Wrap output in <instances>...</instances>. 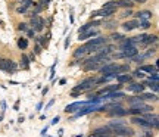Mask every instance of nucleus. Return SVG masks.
<instances>
[{"mask_svg": "<svg viewBox=\"0 0 159 137\" xmlns=\"http://www.w3.org/2000/svg\"><path fill=\"white\" fill-rule=\"evenodd\" d=\"M21 68L22 69H28L30 68V59L27 55H22L21 56Z\"/></svg>", "mask_w": 159, "mask_h": 137, "instance_id": "obj_21", "label": "nucleus"}, {"mask_svg": "<svg viewBox=\"0 0 159 137\" xmlns=\"http://www.w3.org/2000/svg\"><path fill=\"white\" fill-rule=\"evenodd\" d=\"M59 119H61L59 116H55V118H53V121H52V125H55V124H58V122H59Z\"/></svg>", "mask_w": 159, "mask_h": 137, "instance_id": "obj_42", "label": "nucleus"}, {"mask_svg": "<svg viewBox=\"0 0 159 137\" xmlns=\"http://www.w3.org/2000/svg\"><path fill=\"white\" fill-rule=\"evenodd\" d=\"M108 127L116 136H122V137H133L134 136V130L127 127V124H115V125H108Z\"/></svg>", "mask_w": 159, "mask_h": 137, "instance_id": "obj_1", "label": "nucleus"}, {"mask_svg": "<svg viewBox=\"0 0 159 137\" xmlns=\"http://www.w3.org/2000/svg\"><path fill=\"white\" fill-rule=\"evenodd\" d=\"M140 71L141 72H153V71H156V65H141Z\"/></svg>", "mask_w": 159, "mask_h": 137, "instance_id": "obj_23", "label": "nucleus"}, {"mask_svg": "<svg viewBox=\"0 0 159 137\" xmlns=\"http://www.w3.org/2000/svg\"><path fill=\"white\" fill-rule=\"evenodd\" d=\"M128 72H130V65L128 64L118 66V74H128Z\"/></svg>", "mask_w": 159, "mask_h": 137, "instance_id": "obj_27", "label": "nucleus"}, {"mask_svg": "<svg viewBox=\"0 0 159 137\" xmlns=\"http://www.w3.org/2000/svg\"><path fill=\"white\" fill-rule=\"evenodd\" d=\"M86 53H87V50H86V47L83 46V47H78V49L75 50L74 56H75V58H80V56H83V55H86Z\"/></svg>", "mask_w": 159, "mask_h": 137, "instance_id": "obj_28", "label": "nucleus"}, {"mask_svg": "<svg viewBox=\"0 0 159 137\" xmlns=\"http://www.w3.org/2000/svg\"><path fill=\"white\" fill-rule=\"evenodd\" d=\"M115 25H116V22H115V21H111V22H105V28H109V30L115 28Z\"/></svg>", "mask_w": 159, "mask_h": 137, "instance_id": "obj_33", "label": "nucleus"}, {"mask_svg": "<svg viewBox=\"0 0 159 137\" xmlns=\"http://www.w3.org/2000/svg\"><path fill=\"white\" fill-rule=\"evenodd\" d=\"M16 12H18V14H25V12H27V8H24V6H19V8L16 9Z\"/></svg>", "mask_w": 159, "mask_h": 137, "instance_id": "obj_38", "label": "nucleus"}, {"mask_svg": "<svg viewBox=\"0 0 159 137\" xmlns=\"http://www.w3.org/2000/svg\"><path fill=\"white\" fill-rule=\"evenodd\" d=\"M138 24H140L138 19H131V21L124 22L122 24V28H124V31H133V30L138 28Z\"/></svg>", "mask_w": 159, "mask_h": 137, "instance_id": "obj_6", "label": "nucleus"}, {"mask_svg": "<svg viewBox=\"0 0 159 137\" xmlns=\"http://www.w3.org/2000/svg\"><path fill=\"white\" fill-rule=\"evenodd\" d=\"M131 78H133V77H131L130 74H118V75H116V80H118V83H121V84H122V83H130Z\"/></svg>", "mask_w": 159, "mask_h": 137, "instance_id": "obj_17", "label": "nucleus"}, {"mask_svg": "<svg viewBox=\"0 0 159 137\" xmlns=\"http://www.w3.org/2000/svg\"><path fill=\"white\" fill-rule=\"evenodd\" d=\"M18 47H19L21 50L27 49V47H28V40H27V39H24V37L18 39Z\"/></svg>", "mask_w": 159, "mask_h": 137, "instance_id": "obj_24", "label": "nucleus"}, {"mask_svg": "<svg viewBox=\"0 0 159 137\" xmlns=\"http://www.w3.org/2000/svg\"><path fill=\"white\" fill-rule=\"evenodd\" d=\"M134 16H135V19H140V21H149L152 18V12L150 11H141V12H137Z\"/></svg>", "mask_w": 159, "mask_h": 137, "instance_id": "obj_11", "label": "nucleus"}, {"mask_svg": "<svg viewBox=\"0 0 159 137\" xmlns=\"http://www.w3.org/2000/svg\"><path fill=\"white\" fill-rule=\"evenodd\" d=\"M138 96L143 100H158V94L156 93H140Z\"/></svg>", "mask_w": 159, "mask_h": 137, "instance_id": "obj_18", "label": "nucleus"}, {"mask_svg": "<svg viewBox=\"0 0 159 137\" xmlns=\"http://www.w3.org/2000/svg\"><path fill=\"white\" fill-rule=\"evenodd\" d=\"M18 30H19V31H27V30H28V25L24 24V22H21V24L18 25Z\"/></svg>", "mask_w": 159, "mask_h": 137, "instance_id": "obj_37", "label": "nucleus"}, {"mask_svg": "<svg viewBox=\"0 0 159 137\" xmlns=\"http://www.w3.org/2000/svg\"><path fill=\"white\" fill-rule=\"evenodd\" d=\"M93 84H96V78L94 77H88V78H86V80H83L77 87H74L72 88V91H86V90H90L91 88V86Z\"/></svg>", "mask_w": 159, "mask_h": 137, "instance_id": "obj_3", "label": "nucleus"}, {"mask_svg": "<svg viewBox=\"0 0 159 137\" xmlns=\"http://www.w3.org/2000/svg\"><path fill=\"white\" fill-rule=\"evenodd\" d=\"M131 122H133V124H137V125H141V127H144V128H152V124H150L149 121H146L143 116H133V118H131Z\"/></svg>", "mask_w": 159, "mask_h": 137, "instance_id": "obj_8", "label": "nucleus"}, {"mask_svg": "<svg viewBox=\"0 0 159 137\" xmlns=\"http://www.w3.org/2000/svg\"><path fill=\"white\" fill-rule=\"evenodd\" d=\"M135 3L133 2V0H118V8H127V9H131Z\"/></svg>", "mask_w": 159, "mask_h": 137, "instance_id": "obj_16", "label": "nucleus"}, {"mask_svg": "<svg viewBox=\"0 0 159 137\" xmlns=\"http://www.w3.org/2000/svg\"><path fill=\"white\" fill-rule=\"evenodd\" d=\"M127 102H128V105H131V106H135V105H140V103H143L144 100H143L140 96H134V97H128V99H127Z\"/></svg>", "mask_w": 159, "mask_h": 137, "instance_id": "obj_19", "label": "nucleus"}, {"mask_svg": "<svg viewBox=\"0 0 159 137\" xmlns=\"http://www.w3.org/2000/svg\"><path fill=\"white\" fill-rule=\"evenodd\" d=\"M30 25H31V28H33L36 33H40V31H43V28H44V25H46V21H44L41 16H39V15H31V22H30Z\"/></svg>", "mask_w": 159, "mask_h": 137, "instance_id": "obj_2", "label": "nucleus"}, {"mask_svg": "<svg viewBox=\"0 0 159 137\" xmlns=\"http://www.w3.org/2000/svg\"><path fill=\"white\" fill-rule=\"evenodd\" d=\"M138 27L143 28V30H147V28H150V22H149V21H140Z\"/></svg>", "mask_w": 159, "mask_h": 137, "instance_id": "obj_31", "label": "nucleus"}, {"mask_svg": "<svg viewBox=\"0 0 159 137\" xmlns=\"http://www.w3.org/2000/svg\"><path fill=\"white\" fill-rule=\"evenodd\" d=\"M53 103H55V100H50V102L47 103V106H46V109H49V108H50V106H52Z\"/></svg>", "mask_w": 159, "mask_h": 137, "instance_id": "obj_45", "label": "nucleus"}, {"mask_svg": "<svg viewBox=\"0 0 159 137\" xmlns=\"http://www.w3.org/2000/svg\"><path fill=\"white\" fill-rule=\"evenodd\" d=\"M146 84H147V86L155 91V93H158V90H159V84H158V81H152V80H149Z\"/></svg>", "mask_w": 159, "mask_h": 137, "instance_id": "obj_26", "label": "nucleus"}, {"mask_svg": "<svg viewBox=\"0 0 159 137\" xmlns=\"http://www.w3.org/2000/svg\"><path fill=\"white\" fill-rule=\"evenodd\" d=\"M94 36H99V31L97 30H87V31H84V33H81L80 34V37H78V40L81 41V40H87V39H90V37H94Z\"/></svg>", "mask_w": 159, "mask_h": 137, "instance_id": "obj_10", "label": "nucleus"}, {"mask_svg": "<svg viewBox=\"0 0 159 137\" xmlns=\"http://www.w3.org/2000/svg\"><path fill=\"white\" fill-rule=\"evenodd\" d=\"M121 87H122V84H121V83H118V84H115V86H108V87L102 88V90H100V93H102V94H105V93H111V91H118Z\"/></svg>", "mask_w": 159, "mask_h": 137, "instance_id": "obj_14", "label": "nucleus"}, {"mask_svg": "<svg viewBox=\"0 0 159 137\" xmlns=\"http://www.w3.org/2000/svg\"><path fill=\"white\" fill-rule=\"evenodd\" d=\"M41 49H43V47H41L39 43H37V44H36V47H34V50H36V53H37V55H39V53H41Z\"/></svg>", "mask_w": 159, "mask_h": 137, "instance_id": "obj_39", "label": "nucleus"}, {"mask_svg": "<svg viewBox=\"0 0 159 137\" xmlns=\"http://www.w3.org/2000/svg\"><path fill=\"white\" fill-rule=\"evenodd\" d=\"M93 134H113L109 127H99L93 131Z\"/></svg>", "mask_w": 159, "mask_h": 137, "instance_id": "obj_20", "label": "nucleus"}, {"mask_svg": "<svg viewBox=\"0 0 159 137\" xmlns=\"http://www.w3.org/2000/svg\"><path fill=\"white\" fill-rule=\"evenodd\" d=\"M149 37H150V36H147V34H140V36H137V37H133L131 40H133L134 43H144V44H147Z\"/></svg>", "mask_w": 159, "mask_h": 137, "instance_id": "obj_15", "label": "nucleus"}, {"mask_svg": "<svg viewBox=\"0 0 159 137\" xmlns=\"http://www.w3.org/2000/svg\"><path fill=\"white\" fill-rule=\"evenodd\" d=\"M122 50V55H124V58H133V56H135V55H138V50L134 47V46H128V47H124V49H121Z\"/></svg>", "mask_w": 159, "mask_h": 137, "instance_id": "obj_9", "label": "nucleus"}, {"mask_svg": "<svg viewBox=\"0 0 159 137\" xmlns=\"http://www.w3.org/2000/svg\"><path fill=\"white\" fill-rule=\"evenodd\" d=\"M119 49H124V47H128V46H134V41L131 39H125V40H119Z\"/></svg>", "mask_w": 159, "mask_h": 137, "instance_id": "obj_22", "label": "nucleus"}, {"mask_svg": "<svg viewBox=\"0 0 159 137\" xmlns=\"http://www.w3.org/2000/svg\"><path fill=\"white\" fill-rule=\"evenodd\" d=\"M111 39L115 40V41H119V40H122L124 37H122V34H119V33H113V34L111 36Z\"/></svg>", "mask_w": 159, "mask_h": 137, "instance_id": "obj_32", "label": "nucleus"}, {"mask_svg": "<svg viewBox=\"0 0 159 137\" xmlns=\"http://www.w3.org/2000/svg\"><path fill=\"white\" fill-rule=\"evenodd\" d=\"M96 109H97V108H94V106H91V105H84L83 109H80V111L77 112V116H81V115L90 113V112H93V111H96Z\"/></svg>", "mask_w": 159, "mask_h": 137, "instance_id": "obj_13", "label": "nucleus"}, {"mask_svg": "<svg viewBox=\"0 0 159 137\" xmlns=\"http://www.w3.org/2000/svg\"><path fill=\"white\" fill-rule=\"evenodd\" d=\"M118 66H119V65L111 62V64H105L103 66H100L99 71H100V74H103V75H111V74H116V75H118Z\"/></svg>", "mask_w": 159, "mask_h": 137, "instance_id": "obj_5", "label": "nucleus"}, {"mask_svg": "<svg viewBox=\"0 0 159 137\" xmlns=\"http://www.w3.org/2000/svg\"><path fill=\"white\" fill-rule=\"evenodd\" d=\"M49 3H50V0H40V2H39V5L44 9V8H47L49 6Z\"/></svg>", "mask_w": 159, "mask_h": 137, "instance_id": "obj_35", "label": "nucleus"}, {"mask_svg": "<svg viewBox=\"0 0 159 137\" xmlns=\"http://www.w3.org/2000/svg\"><path fill=\"white\" fill-rule=\"evenodd\" d=\"M28 59H30V62H34V61H36V55H34V53H31V55L28 56Z\"/></svg>", "mask_w": 159, "mask_h": 137, "instance_id": "obj_41", "label": "nucleus"}, {"mask_svg": "<svg viewBox=\"0 0 159 137\" xmlns=\"http://www.w3.org/2000/svg\"><path fill=\"white\" fill-rule=\"evenodd\" d=\"M27 34H28V37H34L36 36V31L31 28V30H27Z\"/></svg>", "mask_w": 159, "mask_h": 137, "instance_id": "obj_40", "label": "nucleus"}, {"mask_svg": "<svg viewBox=\"0 0 159 137\" xmlns=\"http://www.w3.org/2000/svg\"><path fill=\"white\" fill-rule=\"evenodd\" d=\"M127 90H128V91H133V93H143V91H144V86L135 83V84H130V86H127Z\"/></svg>", "mask_w": 159, "mask_h": 137, "instance_id": "obj_12", "label": "nucleus"}, {"mask_svg": "<svg viewBox=\"0 0 159 137\" xmlns=\"http://www.w3.org/2000/svg\"><path fill=\"white\" fill-rule=\"evenodd\" d=\"M113 97H124V93H119V91H111V93H106L105 99H113Z\"/></svg>", "mask_w": 159, "mask_h": 137, "instance_id": "obj_25", "label": "nucleus"}, {"mask_svg": "<svg viewBox=\"0 0 159 137\" xmlns=\"http://www.w3.org/2000/svg\"><path fill=\"white\" fill-rule=\"evenodd\" d=\"M133 75H134L135 78H144V74H143V72H141L140 69H137V71H134V72H133Z\"/></svg>", "mask_w": 159, "mask_h": 137, "instance_id": "obj_34", "label": "nucleus"}, {"mask_svg": "<svg viewBox=\"0 0 159 137\" xmlns=\"http://www.w3.org/2000/svg\"><path fill=\"white\" fill-rule=\"evenodd\" d=\"M133 2H134V3H146L147 0H133Z\"/></svg>", "mask_w": 159, "mask_h": 137, "instance_id": "obj_43", "label": "nucleus"}, {"mask_svg": "<svg viewBox=\"0 0 159 137\" xmlns=\"http://www.w3.org/2000/svg\"><path fill=\"white\" fill-rule=\"evenodd\" d=\"M0 69L5 71V72H9V74H14L18 69V66L11 59H2V58H0Z\"/></svg>", "mask_w": 159, "mask_h": 137, "instance_id": "obj_4", "label": "nucleus"}, {"mask_svg": "<svg viewBox=\"0 0 159 137\" xmlns=\"http://www.w3.org/2000/svg\"><path fill=\"white\" fill-rule=\"evenodd\" d=\"M103 8H118V0H111L103 5Z\"/></svg>", "mask_w": 159, "mask_h": 137, "instance_id": "obj_29", "label": "nucleus"}, {"mask_svg": "<svg viewBox=\"0 0 159 137\" xmlns=\"http://www.w3.org/2000/svg\"><path fill=\"white\" fill-rule=\"evenodd\" d=\"M19 3H21V6H24V8H27V9H28L30 6H33V3H34V2H31V0H21Z\"/></svg>", "mask_w": 159, "mask_h": 137, "instance_id": "obj_30", "label": "nucleus"}, {"mask_svg": "<svg viewBox=\"0 0 159 137\" xmlns=\"http://www.w3.org/2000/svg\"><path fill=\"white\" fill-rule=\"evenodd\" d=\"M130 15H133V11H131V9H127V11H124V12H122L121 18H127V16H130Z\"/></svg>", "mask_w": 159, "mask_h": 137, "instance_id": "obj_36", "label": "nucleus"}, {"mask_svg": "<svg viewBox=\"0 0 159 137\" xmlns=\"http://www.w3.org/2000/svg\"><path fill=\"white\" fill-rule=\"evenodd\" d=\"M68 46H69V37L65 40V49H68Z\"/></svg>", "mask_w": 159, "mask_h": 137, "instance_id": "obj_44", "label": "nucleus"}, {"mask_svg": "<svg viewBox=\"0 0 159 137\" xmlns=\"http://www.w3.org/2000/svg\"><path fill=\"white\" fill-rule=\"evenodd\" d=\"M108 113H109L111 116H124V115H127L125 109H122L119 105H115L112 109H109V111H108Z\"/></svg>", "mask_w": 159, "mask_h": 137, "instance_id": "obj_7", "label": "nucleus"}]
</instances>
